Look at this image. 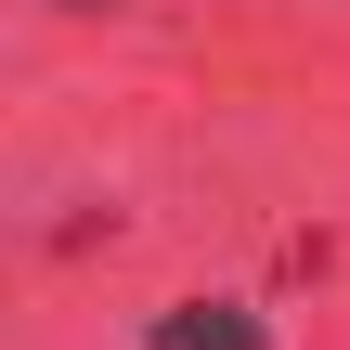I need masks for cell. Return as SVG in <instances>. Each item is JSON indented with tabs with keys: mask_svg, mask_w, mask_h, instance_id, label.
Listing matches in <instances>:
<instances>
[{
	"mask_svg": "<svg viewBox=\"0 0 350 350\" xmlns=\"http://www.w3.org/2000/svg\"><path fill=\"white\" fill-rule=\"evenodd\" d=\"M143 350H273V325H260L247 299H169V312L143 325Z\"/></svg>",
	"mask_w": 350,
	"mask_h": 350,
	"instance_id": "obj_1",
	"label": "cell"
}]
</instances>
